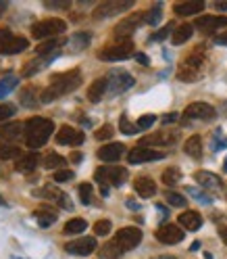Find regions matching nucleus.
<instances>
[{
    "instance_id": "nucleus-1",
    "label": "nucleus",
    "mask_w": 227,
    "mask_h": 259,
    "mask_svg": "<svg viewBox=\"0 0 227 259\" xmlns=\"http://www.w3.org/2000/svg\"><path fill=\"white\" fill-rule=\"evenodd\" d=\"M79 84H82V73H79V69H71V71L56 73V75L50 77V84H48V88L40 94V103H44V105L52 103V101L61 99V96L77 90Z\"/></svg>"
},
{
    "instance_id": "nucleus-2",
    "label": "nucleus",
    "mask_w": 227,
    "mask_h": 259,
    "mask_svg": "<svg viewBox=\"0 0 227 259\" xmlns=\"http://www.w3.org/2000/svg\"><path fill=\"white\" fill-rule=\"evenodd\" d=\"M54 132V121L46 117H31L25 121V144L29 149H40Z\"/></svg>"
},
{
    "instance_id": "nucleus-3",
    "label": "nucleus",
    "mask_w": 227,
    "mask_h": 259,
    "mask_svg": "<svg viewBox=\"0 0 227 259\" xmlns=\"http://www.w3.org/2000/svg\"><path fill=\"white\" fill-rule=\"evenodd\" d=\"M202 65H204V46L200 44L182 61L180 69H177V79H182V82H196L202 73Z\"/></svg>"
},
{
    "instance_id": "nucleus-4",
    "label": "nucleus",
    "mask_w": 227,
    "mask_h": 259,
    "mask_svg": "<svg viewBox=\"0 0 227 259\" xmlns=\"http://www.w3.org/2000/svg\"><path fill=\"white\" fill-rule=\"evenodd\" d=\"M127 176H129L127 167H121V165H102L94 174L96 182L100 186H117V188L125 184Z\"/></svg>"
},
{
    "instance_id": "nucleus-5",
    "label": "nucleus",
    "mask_w": 227,
    "mask_h": 259,
    "mask_svg": "<svg viewBox=\"0 0 227 259\" xmlns=\"http://www.w3.org/2000/svg\"><path fill=\"white\" fill-rule=\"evenodd\" d=\"M65 29H67V23H65L63 19L50 17V19L34 23V27H31V36H34L36 40H46V38L52 40V38H59Z\"/></svg>"
},
{
    "instance_id": "nucleus-6",
    "label": "nucleus",
    "mask_w": 227,
    "mask_h": 259,
    "mask_svg": "<svg viewBox=\"0 0 227 259\" xmlns=\"http://www.w3.org/2000/svg\"><path fill=\"white\" fill-rule=\"evenodd\" d=\"M29 48L27 38L15 36L11 29H0V55H19Z\"/></svg>"
},
{
    "instance_id": "nucleus-7",
    "label": "nucleus",
    "mask_w": 227,
    "mask_h": 259,
    "mask_svg": "<svg viewBox=\"0 0 227 259\" xmlns=\"http://www.w3.org/2000/svg\"><path fill=\"white\" fill-rule=\"evenodd\" d=\"M134 57V42L132 40H125V42H117L112 46H106L98 53V59L102 61H123Z\"/></svg>"
},
{
    "instance_id": "nucleus-8",
    "label": "nucleus",
    "mask_w": 227,
    "mask_h": 259,
    "mask_svg": "<svg viewBox=\"0 0 227 259\" xmlns=\"http://www.w3.org/2000/svg\"><path fill=\"white\" fill-rule=\"evenodd\" d=\"M34 197H40V199H46L48 203H54V205H59V207H63V209H73V203L69 201V197L65 194L61 188H56V186H52V184H46L44 188H40V190H34Z\"/></svg>"
},
{
    "instance_id": "nucleus-9",
    "label": "nucleus",
    "mask_w": 227,
    "mask_h": 259,
    "mask_svg": "<svg viewBox=\"0 0 227 259\" xmlns=\"http://www.w3.org/2000/svg\"><path fill=\"white\" fill-rule=\"evenodd\" d=\"M106 79H108V94H110V96H117V94L129 90V88L136 84L134 75H129L127 71H119V69L110 71V73L106 75Z\"/></svg>"
},
{
    "instance_id": "nucleus-10",
    "label": "nucleus",
    "mask_w": 227,
    "mask_h": 259,
    "mask_svg": "<svg viewBox=\"0 0 227 259\" xmlns=\"http://www.w3.org/2000/svg\"><path fill=\"white\" fill-rule=\"evenodd\" d=\"M132 7H134L132 0H125V3H121V0H106V3H100L96 7L92 15H94V19H108L112 15H119Z\"/></svg>"
},
{
    "instance_id": "nucleus-11",
    "label": "nucleus",
    "mask_w": 227,
    "mask_h": 259,
    "mask_svg": "<svg viewBox=\"0 0 227 259\" xmlns=\"http://www.w3.org/2000/svg\"><path fill=\"white\" fill-rule=\"evenodd\" d=\"M142 23H144V13L129 15V17H125L123 21H119V23L115 25V38H117L119 42L129 40V36H132Z\"/></svg>"
},
{
    "instance_id": "nucleus-12",
    "label": "nucleus",
    "mask_w": 227,
    "mask_h": 259,
    "mask_svg": "<svg viewBox=\"0 0 227 259\" xmlns=\"http://www.w3.org/2000/svg\"><path fill=\"white\" fill-rule=\"evenodd\" d=\"M96 249H98V245H96L94 236H82V238H75V240L65 245V251H67L69 255H77V257L92 255Z\"/></svg>"
},
{
    "instance_id": "nucleus-13",
    "label": "nucleus",
    "mask_w": 227,
    "mask_h": 259,
    "mask_svg": "<svg viewBox=\"0 0 227 259\" xmlns=\"http://www.w3.org/2000/svg\"><path fill=\"white\" fill-rule=\"evenodd\" d=\"M115 240L119 242V247L123 251H132L142 242V230L136 228V226H127V228H121L115 236Z\"/></svg>"
},
{
    "instance_id": "nucleus-14",
    "label": "nucleus",
    "mask_w": 227,
    "mask_h": 259,
    "mask_svg": "<svg viewBox=\"0 0 227 259\" xmlns=\"http://www.w3.org/2000/svg\"><path fill=\"white\" fill-rule=\"evenodd\" d=\"M86 140L84 132H79L77 127H71V125H61L59 132H56V144H65V147H82Z\"/></svg>"
},
{
    "instance_id": "nucleus-15",
    "label": "nucleus",
    "mask_w": 227,
    "mask_h": 259,
    "mask_svg": "<svg viewBox=\"0 0 227 259\" xmlns=\"http://www.w3.org/2000/svg\"><path fill=\"white\" fill-rule=\"evenodd\" d=\"M177 138H180V132H167V130H163V132L144 136L138 147H146V149L148 147H171V144L177 142Z\"/></svg>"
},
{
    "instance_id": "nucleus-16",
    "label": "nucleus",
    "mask_w": 227,
    "mask_h": 259,
    "mask_svg": "<svg viewBox=\"0 0 227 259\" xmlns=\"http://www.w3.org/2000/svg\"><path fill=\"white\" fill-rule=\"evenodd\" d=\"M184 115L188 119H198V121H213L217 117V111L215 107H210L206 103H192L186 107Z\"/></svg>"
},
{
    "instance_id": "nucleus-17",
    "label": "nucleus",
    "mask_w": 227,
    "mask_h": 259,
    "mask_svg": "<svg viewBox=\"0 0 227 259\" xmlns=\"http://www.w3.org/2000/svg\"><path fill=\"white\" fill-rule=\"evenodd\" d=\"M154 236H156L158 242H163V245H177V242L184 240L186 232L180 228V226H175V224H163L156 230Z\"/></svg>"
},
{
    "instance_id": "nucleus-18",
    "label": "nucleus",
    "mask_w": 227,
    "mask_h": 259,
    "mask_svg": "<svg viewBox=\"0 0 227 259\" xmlns=\"http://www.w3.org/2000/svg\"><path fill=\"white\" fill-rule=\"evenodd\" d=\"M160 159H165V153L154 151V149H146V147H136V149L129 151V155H127V161L132 165L146 163V161H160Z\"/></svg>"
},
{
    "instance_id": "nucleus-19",
    "label": "nucleus",
    "mask_w": 227,
    "mask_h": 259,
    "mask_svg": "<svg viewBox=\"0 0 227 259\" xmlns=\"http://www.w3.org/2000/svg\"><path fill=\"white\" fill-rule=\"evenodd\" d=\"M194 27H198L202 34H213L221 27H227V17H223V15H204V17H198L194 21Z\"/></svg>"
},
{
    "instance_id": "nucleus-20",
    "label": "nucleus",
    "mask_w": 227,
    "mask_h": 259,
    "mask_svg": "<svg viewBox=\"0 0 227 259\" xmlns=\"http://www.w3.org/2000/svg\"><path fill=\"white\" fill-rule=\"evenodd\" d=\"M23 132H25V123H21V121H7V123H0V140H3V142L17 140Z\"/></svg>"
},
{
    "instance_id": "nucleus-21",
    "label": "nucleus",
    "mask_w": 227,
    "mask_h": 259,
    "mask_svg": "<svg viewBox=\"0 0 227 259\" xmlns=\"http://www.w3.org/2000/svg\"><path fill=\"white\" fill-rule=\"evenodd\" d=\"M204 11V3L202 0H186V3H175L173 5V13L180 15V17H188V15H198Z\"/></svg>"
},
{
    "instance_id": "nucleus-22",
    "label": "nucleus",
    "mask_w": 227,
    "mask_h": 259,
    "mask_svg": "<svg viewBox=\"0 0 227 259\" xmlns=\"http://www.w3.org/2000/svg\"><path fill=\"white\" fill-rule=\"evenodd\" d=\"M125 153V147L121 142H110V144H104V147L98 151V159L100 161H106V163H112V161H119Z\"/></svg>"
},
{
    "instance_id": "nucleus-23",
    "label": "nucleus",
    "mask_w": 227,
    "mask_h": 259,
    "mask_svg": "<svg viewBox=\"0 0 227 259\" xmlns=\"http://www.w3.org/2000/svg\"><path fill=\"white\" fill-rule=\"evenodd\" d=\"M194 180H196V182H198L202 188H206V190L219 192V190L223 188L221 178L215 176V174H210V171H196V174H194Z\"/></svg>"
},
{
    "instance_id": "nucleus-24",
    "label": "nucleus",
    "mask_w": 227,
    "mask_h": 259,
    "mask_svg": "<svg viewBox=\"0 0 227 259\" xmlns=\"http://www.w3.org/2000/svg\"><path fill=\"white\" fill-rule=\"evenodd\" d=\"M134 188H136V192L140 194L142 199H150V197L156 194V182L148 176H138L136 182H134Z\"/></svg>"
},
{
    "instance_id": "nucleus-25",
    "label": "nucleus",
    "mask_w": 227,
    "mask_h": 259,
    "mask_svg": "<svg viewBox=\"0 0 227 259\" xmlns=\"http://www.w3.org/2000/svg\"><path fill=\"white\" fill-rule=\"evenodd\" d=\"M38 165H40L38 153H23L17 159V163H15V169H17L19 174H31V171H36Z\"/></svg>"
},
{
    "instance_id": "nucleus-26",
    "label": "nucleus",
    "mask_w": 227,
    "mask_h": 259,
    "mask_svg": "<svg viewBox=\"0 0 227 259\" xmlns=\"http://www.w3.org/2000/svg\"><path fill=\"white\" fill-rule=\"evenodd\" d=\"M34 218H36V222L42 226V228H48V226H52L56 222L59 215H56V209L52 205H40L34 211Z\"/></svg>"
},
{
    "instance_id": "nucleus-27",
    "label": "nucleus",
    "mask_w": 227,
    "mask_h": 259,
    "mask_svg": "<svg viewBox=\"0 0 227 259\" xmlns=\"http://www.w3.org/2000/svg\"><path fill=\"white\" fill-rule=\"evenodd\" d=\"M69 40L67 38H63V36H59V38H52V40H48V42H42V44H38L36 46V53L40 55V57H48V55H56V53H61V46H65Z\"/></svg>"
},
{
    "instance_id": "nucleus-28",
    "label": "nucleus",
    "mask_w": 227,
    "mask_h": 259,
    "mask_svg": "<svg viewBox=\"0 0 227 259\" xmlns=\"http://www.w3.org/2000/svg\"><path fill=\"white\" fill-rule=\"evenodd\" d=\"M106 92H108V79L106 77H98V79H94V82L90 84L88 99H90V103H100Z\"/></svg>"
},
{
    "instance_id": "nucleus-29",
    "label": "nucleus",
    "mask_w": 227,
    "mask_h": 259,
    "mask_svg": "<svg viewBox=\"0 0 227 259\" xmlns=\"http://www.w3.org/2000/svg\"><path fill=\"white\" fill-rule=\"evenodd\" d=\"M177 222H180L182 228L194 232V230H198L202 226V215L198 211H194V209H190V211H184L180 218H177Z\"/></svg>"
},
{
    "instance_id": "nucleus-30",
    "label": "nucleus",
    "mask_w": 227,
    "mask_h": 259,
    "mask_svg": "<svg viewBox=\"0 0 227 259\" xmlns=\"http://www.w3.org/2000/svg\"><path fill=\"white\" fill-rule=\"evenodd\" d=\"M192 34H194V25H192V23H184V25H180V27H175L173 36H171V42H173L175 46H180V44L188 42V40L192 38Z\"/></svg>"
},
{
    "instance_id": "nucleus-31",
    "label": "nucleus",
    "mask_w": 227,
    "mask_h": 259,
    "mask_svg": "<svg viewBox=\"0 0 227 259\" xmlns=\"http://www.w3.org/2000/svg\"><path fill=\"white\" fill-rule=\"evenodd\" d=\"M86 228H88V222H86V220H82V218H73V220H69L67 224L63 226V234L75 236V234L86 232Z\"/></svg>"
},
{
    "instance_id": "nucleus-32",
    "label": "nucleus",
    "mask_w": 227,
    "mask_h": 259,
    "mask_svg": "<svg viewBox=\"0 0 227 259\" xmlns=\"http://www.w3.org/2000/svg\"><path fill=\"white\" fill-rule=\"evenodd\" d=\"M19 103H21L25 109H36V107H38L36 88H34V86H25V88L19 92Z\"/></svg>"
},
{
    "instance_id": "nucleus-33",
    "label": "nucleus",
    "mask_w": 227,
    "mask_h": 259,
    "mask_svg": "<svg viewBox=\"0 0 227 259\" xmlns=\"http://www.w3.org/2000/svg\"><path fill=\"white\" fill-rule=\"evenodd\" d=\"M186 155H190L192 159H200L202 157V138L200 136H190L184 144Z\"/></svg>"
},
{
    "instance_id": "nucleus-34",
    "label": "nucleus",
    "mask_w": 227,
    "mask_h": 259,
    "mask_svg": "<svg viewBox=\"0 0 227 259\" xmlns=\"http://www.w3.org/2000/svg\"><path fill=\"white\" fill-rule=\"evenodd\" d=\"M90 40H92V36H90V31H77V34H73L71 38H69V46H71V51H84V48L90 44Z\"/></svg>"
},
{
    "instance_id": "nucleus-35",
    "label": "nucleus",
    "mask_w": 227,
    "mask_h": 259,
    "mask_svg": "<svg viewBox=\"0 0 227 259\" xmlns=\"http://www.w3.org/2000/svg\"><path fill=\"white\" fill-rule=\"evenodd\" d=\"M123 253H125V251L119 247V242H117V240L106 242V245H102V249L98 251V255H100L102 259H119Z\"/></svg>"
},
{
    "instance_id": "nucleus-36",
    "label": "nucleus",
    "mask_w": 227,
    "mask_h": 259,
    "mask_svg": "<svg viewBox=\"0 0 227 259\" xmlns=\"http://www.w3.org/2000/svg\"><path fill=\"white\" fill-rule=\"evenodd\" d=\"M23 153L19 147L15 144H9V142H0V159L3 161H9V159H19Z\"/></svg>"
},
{
    "instance_id": "nucleus-37",
    "label": "nucleus",
    "mask_w": 227,
    "mask_h": 259,
    "mask_svg": "<svg viewBox=\"0 0 227 259\" xmlns=\"http://www.w3.org/2000/svg\"><path fill=\"white\" fill-rule=\"evenodd\" d=\"M42 165H44L46 169H56V171H59L63 165H67V159L61 157V155H56V153H50V155H46V157H44Z\"/></svg>"
},
{
    "instance_id": "nucleus-38",
    "label": "nucleus",
    "mask_w": 227,
    "mask_h": 259,
    "mask_svg": "<svg viewBox=\"0 0 227 259\" xmlns=\"http://www.w3.org/2000/svg\"><path fill=\"white\" fill-rule=\"evenodd\" d=\"M160 17H163V5L156 3L150 11H146L144 13V23H148V25H156L160 21Z\"/></svg>"
},
{
    "instance_id": "nucleus-39",
    "label": "nucleus",
    "mask_w": 227,
    "mask_h": 259,
    "mask_svg": "<svg viewBox=\"0 0 227 259\" xmlns=\"http://www.w3.org/2000/svg\"><path fill=\"white\" fill-rule=\"evenodd\" d=\"M17 86H19V77H15V75L3 77V79H0V99H5V96L9 92H13Z\"/></svg>"
},
{
    "instance_id": "nucleus-40",
    "label": "nucleus",
    "mask_w": 227,
    "mask_h": 259,
    "mask_svg": "<svg viewBox=\"0 0 227 259\" xmlns=\"http://www.w3.org/2000/svg\"><path fill=\"white\" fill-rule=\"evenodd\" d=\"M163 182L167 186H175V184H180L182 182V171L177 169V167H169L163 171Z\"/></svg>"
},
{
    "instance_id": "nucleus-41",
    "label": "nucleus",
    "mask_w": 227,
    "mask_h": 259,
    "mask_svg": "<svg viewBox=\"0 0 227 259\" xmlns=\"http://www.w3.org/2000/svg\"><path fill=\"white\" fill-rule=\"evenodd\" d=\"M188 194H190V197L196 199L198 203H202V205H210V203H213V197H210L208 192L198 190V188H194V186H190V188H188Z\"/></svg>"
},
{
    "instance_id": "nucleus-42",
    "label": "nucleus",
    "mask_w": 227,
    "mask_h": 259,
    "mask_svg": "<svg viewBox=\"0 0 227 259\" xmlns=\"http://www.w3.org/2000/svg\"><path fill=\"white\" fill-rule=\"evenodd\" d=\"M165 199H167V203L173 205V207H186V203H188V199H184V194L173 192V190H167Z\"/></svg>"
},
{
    "instance_id": "nucleus-43",
    "label": "nucleus",
    "mask_w": 227,
    "mask_h": 259,
    "mask_svg": "<svg viewBox=\"0 0 227 259\" xmlns=\"http://www.w3.org/2000/svg\"><path fill=\"white\" fill-rule=\"evenodd\" d=\"M173 31H175V27H173V23H167L163 29H158L156 34H152L148 40L150 42H160V40H165V38H169V36H173Z\"/></svg>"
},
{
    "instance_id": "nucleus-44",
    "label": "nucleus",
    "mask_w": 227,
    "mask_h": 259,
    "mask_svg": "<svg viewBox=\"0 0 227 259\" xmlns=\"http://www.w3.org/2000/svg\"><path fill=\"white\" fill-rule=\"evenodd\" d=\"M77 192H79V199H82V205H90L92 203V192H94V188H92V184H79V188H77Z\"/></svg>"
},
{
    "instance_id": "nucleus-45",
    "label": "nucleus",
    "mask_w": 227,
    "mask_h": 259,
    "mask_svg": "<svg viewBox=\"0 0 227 259\" xmlns=\"http://www.w3.org/2000/svg\"><path fill=\"white\" fill-rule=\"evenodd\" d=\"M110 230H112V224L108 220H98L94 224V234L96 236H106Z\"/></svg>"
},
{
    "instance_id": "nucleus-46",
    "label": "nucleus",
    "mask_w": 227,
    "mask_h": 259,
    "mask_svg": "<svg viewBox=\"0 0 227 259\" xmlns=\"http://www.w3.org/2000/svg\"><path fill=\"white\" fill-rule=\"evenodd\" d=\"M119 130H121L123 134H127V136H134V134L138 132V127H136L134 123H129L127 115H121V119H119Z\"/></svg>"
},
{
    "instance_id": "nucleus-47",
    "label": "nucleus",
    "mask_w": 227,
    "mask_h": 259,
    "mask_svg": "<svg viewBox=\"0 0 227 259\" xmlns=\"http://www.w3.org/2000/svg\"><path fill=\"white\" fill-rule=\"evenodd\" d=\"M15 109L13 105H9V103H5V105H0V123H7V119H11L13 115H15Z\"/></svg>"
},
{
    "instance_id": "nucleus-48",
    "label": "nucleus",
    "mask_w": 227,
    "mask_h": 259,
    "mask_svg": "<svg viewBox=\"0 0 227 259\" xmlns=\"http://www.w3.org/2000/svg\"><path fill=\"white\" fill-rule=\"evenodd\" d=\"M112 134H115V127L110 123H104L102 127H98V132H96V140H108Z\"/></svg>"
},
{
    "instance_id": "nucleus-49",
    "label": "nucleus",
    "mask_w": 227,
    "mask_h": 259,
    "mask_svg": "<svg viewBox=\"0 0 227 259\" xmlns=\"http://www.w3.org/2000/svg\"><path fill=\"white\" fill-rule=\"evenodd\" d=\"M73 178H75V174L71 169H59V171H54V182H69V180H73Z\"/></svg>"
},
{
    "instance_id": "nucleus-50",
    "label": "nucleus",
    "mask_w": 227,
    "mask_h": 259,
    "mask_svg": "<svg viewBox=\"0 0 227 259\" xmlns=\"http://www.w3.org/2000/svg\"><path fill=\"white\" fill-rule=\"evenodd\" d=\"M154 121H156V115H142V117L138 119L136 127H138V130H148V127H152Z\"/></svg>"
},
{
    "instance_id": "nucleus-51",
    "label": "nucleus",
    "mask_w": 227,
    "mask_h": 259,
    "mask_svg": "<svg viewBox=\"0 0 227 259\" xmlns=\"http://www.w3.org/2000/svg\"><path fill=\"white\" fill-rule=\"evenodd\" d=\"M223 147H227V138H221V130H217L215 132V142H213V151H219Z\"/></svg>"
},
{
    "instance_id": "nucleus-52",
    "label": "nucleus",
    "mask_w": 227,
    "mask_h": 259,
    "mask_svg": "<svg viewBox=\"0 0 227 259\" xmlns=\"http://www.w3.org/2000/svg\"><path fill=\"white\" fill-rule=\"evenodd\" d=\"M44 7L59 11V9H71V3H69V0H65V3H44Z\"/></svg>"
},
{
    "instance_id": "nucleus-53",
    "label": "nucleus",
    "mask_w": 227,
    "mask_h": 259,
    "mask_svg": "<svg viewBox=\"0 0 227 259\" xmlns=\"http://www.w3.org/2000/svg\"><path fill=\"white\" fill-rule=\"evenodd\" d=\"M215 44H221V46H227V31H223V34L215 36Z\"/></svg>"
},
{
    "instance_id": "nucleus-54",
    "label": "nucleus",
    "mask_w": 227,
    "mask_h": 259,
    "mask_svg": "<svg viewBox=\"0 0 227 259\" xmlns=\"http://www.w3.org/2000/svg\"><path fill=\"white\" fill-rule=\"evenodd\" d=\"M136 61H138V63H142V65H150V59L146 57L144 53H138V55H136Z\"/></svg>"
},
{
    "instance_id": "nucleus-55",
    "label": "nucleus",
    "mask_w": 227,
    "mask_h": 259,
    "mask_svg": "<svg viewBox=\"0 0 227 259\" xmlns=\"http://www.w3.org/2000/svg\"><path fill=\"white\" fill-rule=\"evenodd\" d=\"M171 121H177V113H169V115L163 117V123H171Z\"/></svg>"
},
{
    "instance_id": "nucleus-56",
    "label": "nucleus",
    "mask_w": 227,
    "mask_h": 259,
    "mask_svg": "<svg viewBox=\"0 0 227 259\" xmlns=\"http://www.w3.org/2000/svg\"><path fill=\"white\" fill-rule=\"evenodd\" d=\"M9 9V3H5V0H0V17L5 15V11Z\"/></svg>"
},
{
    "instance_id": "nucleus-57",
    "label": "nucleus",
    "mask_w": 227,
    "mask_h": 259,
    "mask_svg": "<svg viewBox=\"0 0 227 259\" xmlns=\"http://www.w3.org/2000/svg\"><path fill=\"white\" fill-rule=\"evenodd\" d=\"M71 161H73V163H79V161H82V153H73L71 155Z\"/></svg>"
},
{
    "instance_id": "nucleus-58",
    "label": "nucleus",
    "mask_w": 227,
    "mask_h": 259,
    "mask_svg": "<svg viewBox=\"0 0 227 259\" xmlns=\"http://www.w3.org/2000/svg\"><path fill=\"white\" fill-rule=\"evenodd\" d=\"M215 9L217 11H227V3H215Z\"/></svg>"
},
{
    "instance_id": "nucleus-59",
    "label": "nucleus",
    "mask_w": 227,
    "mask_h": 259,
    "mask_svg": "<svg viewBox=\"0 0 227 259\" xmlns=\"http://www.w3.org/2000/svg\"><path fill=\"white\" fill-rule=\"evenodd\" d=\"M198 249H200V242H198V240H194V242H192V247H190V251H198Z\"/></svg>"
},
{
    "instance_id": "nucleus-60",
    "label": "nucleus",
    "mask_w": 227,
    "mask_h": 259,
    "mask_svg": "<svg viewBox=\"0 0 227 259\" xmlns=\"http://www.w3.org/2000/svg\"><path fill=\"white\" fill-rule=\"evenodd\" d=\"M219 234H221V240H223V242H225V245H227V228H223V230H221Z\"/></svg>"
},
{
    "instance_id": "nucleus-61",
    "label": "nucleus",
    "mask_w": 227,
    "mask_h": 259,
    "mask_svg": "<svg viewBox=\"0 0 227 259\" xmlns=\"http://www.w3.org/2000/svg\"><path fill=\"white\" fill-rule=\"evenodd\" d=\"M127 207H129V209H140V205H138L136 201H127Z\"/></svg>"
},
{
    "instance_id": "nucleus-62",
    "label": "nucleus",
    "mask_w": 227,
    "mask_h": 259,
    "mask_svg": "<svg viewBox=\"0 0 227 259\" xmlns=\"http://www.w3.org/2000/svg\"><path fill=\"white\" fill-rule=\"evenodd\" d=\"M223 171L227 174V157H225V161H223Z\"/></svg>"
},
{
    "instance_id": "nucleus-63",
    "label": "nucleus",
    "mask_w": 227,
    "mask_h": 259,
    "mask_svg": "<svg viewBox=\"0 0 227 259\" xmlns=\"http://www.w3.org/2000/svg\"><path fill=\"white\" fill-rule=\"evenodd\" d=\"M0 205H3V207H7V205H9V203H7V201H5V199H3V197H0Z\"/></svg>"
},
{
    "instance_id": "nucleus-64",
    "label": "nucleus",
    "mask_w": 227,
    "mask_h": 259,
    "mask_svg": "<svg viewBox=\"0 0 227 259\" xmlns=\"http://www.w3.org/2000/svg\"><path fill=\"white\" fill-rule=\"evenodd\" d=\"M156 259H175V257H156Z\"/></svg>"
}]
</instances>
